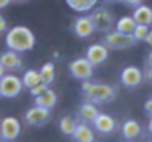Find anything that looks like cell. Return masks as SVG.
Segmentation results:
<instances>
[{
    "mask_svg": "<svg viewBox=\"0 0 152 142\" xmlns=\"http://www.w3.org/2000/svg\"><path fill=\"white\" fill-rule=\"evenodd\" d=\"M81 93L89 102L105 104V102H109L115 98L117 89L111 85H106V83H93V82L84 80L83 86H81Z\"/></svg>",
    "mask_w": 152,
    "mask_h": 142,
    "instance_id": "2",
    "label": "cell"
},
{
    "mask_svg": "<svg viewBox=\"0 0 152 142\" xmlns=\"http://www.w3.org/2000/svg\"><path fill=\"white\" fill-rule=\"evenodd\" d=\"M68 68H69L71 76L74 79H77V80H81V82L89 80L92 77V74H93V65L87 61L86 56L84 58L74 59L72 62H69V67Z\"/></svg>",
    "mask_w": 152,
    "mask_h": 142,
    "instance_id": "6",
    "label": "cell"
},
{
    "mask_svg": "<svg viewBox=\"0 0 152 142\" xmlns=\"http://www.w3.org/2000/svg\"><path fill=\"white\" fill-rule=\"evenodd\" d=\"M66 4L75 12H90L98 0H65Z\"/></svg>",
    "mask_w": 152,
    "mask_h": 142,
    "instance_id": "19",
    "label": "cell"
},
{
    "mask_svg": "<svg viewBox=\"0 0 152 142\" xmlns=\"http://www.w3.org/2000/svg\"><path fill=\"white\" fill-rule=\"evenodd\" d=\"M140 132H142L140 124L136 120H133V118L126 120L123 123V126H121V133H123L124 139H127V141H134L136 138L140 136Z\"/></svg>",
    "mask_w": 152,
    "mask_h": 142,
    "instance_id": "16",
    "label": "cell"
},
{
    "mask_svg": "<svg viewBox=\"0 0 152 142\" xmlns=\"http://www.w3.org/2000/svg\"><path fill=\"white\" fill-rule=\"evenodd\" d=\"M86 58H87V61L93 67L95 65H99L103 61H106V58H108V47L105 46V45H101V43L92 45V46L87 47Z\"/></svg>",
    "mask_w": 152,
    "mask_h": 142,
    "instance_id": "13",
    "label": "cell"
},
{
    "mask_svg": "<svg viewBox=\"0 0 152 142\" xmlns=\"http://www.w3.org/2000/svg\"><path fill=\"white\" fill-rule=\"evenodd\" d=\"M25 121L30 126H42L45 124L49 118H50V110L40 107V105H34L33 108H30L25 113Z\"/></svg>",
    "mask_w": 152,
    "mask_h": 142,
    "instance_id": "9",
    "label": "cell"
},
{
    "mask_svg": "<svg viewBox=\"0 0 152 142\" xmlns=\"http://www.w3.org/2000/svg\"><path fill=\"white\" fill-rule=\"evenodd\" d=\"M46 89H48V85H45V83H42V82H40L39 85H36V86H33V88L30 89V93L36 98V96H39L40 93H43Z\"/></svg>",
    "mask_w": 152,
    "mask_h": 142,
    "instance_id": "26",
    "label": "cell"
},
{
    "mask_svg": "<svg viewBox=\"0 0 152 142\" xmlns=\"http://www.w3.org/2000/svg\"><path fill=\"white\" fill-rule=\"evenodd\" d=\"M21 133V124L15 117H4L0 121V138L1 141H15Z\"/></svg>",
    "mask_w": 152,
    "mask_h": 142,
    "instance_id": "7",
    "label": "cell"
},
{
    "mask_svg": "<svg viewBox=\"0 0 152 142\" xmlns=\"http://www.w3.org/2000/svg\"><path fill=\"white\" fill-rule=\"evenodd\" d=\"M89 18H90L95 30L96 31H101V33L109 31L112 28V25H114V13L109 9L103 7V6L92 9Z\"/></svg>",
    "mask_w": 152,
    "mask_h": 142,
    "instance_id": "3",
    "label": "cell"
},
{
    "mask_svg": "<svg viewBox=\"0 0 152 142\" xmlns=\"http://www.w3.org/2000/svg\"><path fill=\"white\" fill-rule=\"evenodd\" d=\"M143 79V73L140 68L134 67V65H129L126 68H123L121 74H120V80L123 83V86L129 88V89H134L142 83Z\"/></svg>",
    "mask_w": 152,
    "mask_h": 142,
    "instance_id": "8",
    "label": "cell"
},
{
    "mask_svg": "<svg viewBox=\"0 0 152 142\" xmlns=\"http://www.w3.org/2000/svg\"><path fill=\"white\" fill-rule=\"evenodd\" d=\"M120 1H123L124 4L132 6V7H136V6H139L142 3V0H120Z\"/></svg>",
    "mask_w": 152,
    "mask_h": 142,
    "instance_id": "28",
    "label": "cell"
},
{
    "mask_svg": "<svg viewBox=\"0 0 152 142\" xmlns=\"http://www.w3.org/2000/svg\"><path fill=\"white\" fill-rule=\"evenodd\" d=\"M34 45H36V37L28 27L16 25L10 28L6 34V46L18 53L31 50Z\"/></svg>",
    "mask_w": 152,
    "mask_h": 142,
    "instance_id": "1",
    "label": "cell"
},
{
    "mask_svg": "<svg viewBox=\"0 0 152 142\" xmlns=\"http://www.w3.org/2000/svg\"><path fill=\"white\" fill-rule=\"evenodd\" d=\"M98 114H99V110L96 108V105L93 102H89L87 101L83 105H80V108L77 110V120L81 121V123L92 124Z\"/></svg>",
    "mask_w": 152,
    "mask_h": 142,
    "instance_id": "14",
    "label": "cell"
},
{
    "mask_svg": "<svg viewBox=\"0 0 152 142\" xmlns=\"http://www.w3.org/2000/svg\"><path fill=\"white\" fill-rule=\"evenodd\" d=\"M10 1H27V0H10Z\"/></svg>",
    "mask_w": 152,
    "mask_h": 142,
    "instance_id": "34",
    "label": "cell"
},
{
    "mask_svg": "<svg viewBox=\"0 0 152 142\" xmlns=\"http://www.w3.org/2000/svg\"><path fill=\"white\" fill-rule=\"evenodd\" d=\"M75 126H77V120L72 118V117H69V116L62 117L61 121H59V129L66 136H72V133L75 130Z\"/></svg>",
    "mask_w": 152,
    "mask_h": 142,
    "instance_id": "22",
    "label": "cell"
},
{
    "mask_svg": "<svg viewBox=\"0 0 152 142\" xmlns=\"http://www.w3.org/2000/svg\"><path fill=\"white\" fill-rule=\"evenodd\" d=\"M134 27H136V21L133 19V16H123L115 24V30L124 34H132Z\"/></svg>",
    "mask_w": 152,
    "mask_h": 142,
    "instance_id": "20",
    "label": "cell"
},
{
    "mask_svg": "<svg viewBox=\"0 0 152 142\" xmlns=\"http://www.w3.org/2000/svg\"><path fill=\"white\" fill-rule=\"evenodd\" d=\"M72 138L75 142H95V132L87 123L77 121Z\"/></svg>",
    "mask_w": 152,
    "mask_h": 142,
    "instance_id": "15",
    "label": "cell"
},
{
    "mask_svg": "<svg viewBox=\"0 0 152 142\" xmlns=\"http://www.w3.org/2000/svg\"><path fill=\"white\" fill-rule=\"evenodd\" d=\"M0 64L6 71H18L22 68V59L19 58L18 52L15 50H6L0 53Z\"/></svg>",
    "mask_w": 152,
    "mask_h": 142,
    "instance_id": "12",
    "label": "cell"
},
{
    "mask_svg": "<svg viewBox=\"0 0 152 142\" xmlns=\"http://www.w3.org/2000/svg\"><path fill=\"white\" fill-rule=\"evenodd\" d=\"M9 3H10V0H0V9L6 7V6H7Z\"/></svg>",
    "mask_w": 152,
    "mask_h": 142,
    "instance_id": "31",
    "label": "cell"
},
{
    "mask_svg": "<svg viewBox=\"0 0 152 142\" xmlns=\"http://www.w3.org/2000/svg\"><path fill=\"white\" fill-rule=\"evenodd\" d=\"M106 1H120V0H106Z\"/></svg>",
    "mask_w": 152,
    "mask_h": 142,
    "instance_id": "35",
    "label": "cell"
},
{
    "mask_svg": "<svg viewBox=\"0 0 152 142\" xmlns=\"http://www.w3.org/2000/svg\"><path fill=\"white\" fill-rule=\"evenodd\" d=\"M148 129H149V132L152 133V116L149 117V124H148Z\"/></svg>",
    "mask_w": 152,
    "mask_h": 142,
    "instance_id": "33",
    "label": "cell"
},
{
    "mask_svg": "<svg viewBox=\"0 0 152 142\" xmlns=\"http://www.w3.org/2000/svg\"><path fill=\"white\" fill-rule=\"evenodd\" d=\"M4 74H6V70H4V68H3V65L0 64V79H1Z\"/></svg>",
    "mask_w": 152,
    "mask_h": 142,
    "instance_id": "32",
    "label": "cell"
},
{
    "mask_svg": "<svg viewBox=\"0 0 152 142\" xmlns=\"http://www.w3.org/2000/svg\"><path fill=\"white\" fill-rule=\"evenodd\" d=\"M145 42H146V43H148V45H149V46L152 47V28L149 30V31H148V36H146Z\"/></svg>",
    "mask_w": 152,
    "mask_h": 142,
    "instance_id": "30",
    "label": "cell"
},
{
    "mask_svg": "<svg viewBox=\"0 0 152 142\" xmlns=\"http://www.w3.org/2000/svg\"><path fill=\"white\" fill-rule=\"evenodd\" d=\"M7 30V22H6V19L0 15V33H4Z\"/></svg>",
    "mask_w": 152,
    "mask_h": 142,
    "instance_id": "29",
    "label": "cell"
},
{
    "mask_svg": "<svg viewBox=\"0 0 152 142\" xmlns=\"http://www.w3.org/2000/svg\"><path fill=\"white\" fill-rule=\"evenodd\" d=\"M24 85L19 77L15 74H4L0 79V96L3 98H15L21 93Z\"/></svg>",
    "mask_w": 152,
    "mask_h": 142,
    "instance_id": "5",
    "label": "cell"
},
{
    "mask_svg": "<svg viewBox=\"0 0 152 142\" xmlns=\"http://www.w3.org/2000/svg\"><path fill=\"white\" fill-rule=\"evenodd\" d=\"M148 31H149V25H145V24H136L132 36L136 42H145L146 36H148Z\"/></svg>",
    "mask_w": 152,
    "mask_h": 142,
    "instance_id": "24",
    "label": "cell"
},
{
    "mask_svg": "<svg viewBox=\"0 0 152 142\" xmlns=\"http://www.w3.org/2000/svg\"><path fill=\"white\" fill-rule=\"evenodd\" d=\"M134 43L136 40L133 39L132 34H124L117 30L108 31V34L103 37V45L108 49H126V47H132Z\"/></svg>",
    "mask_w": 152,
    "mask_h": 142,
    "instance_id": "4",
    "label": "cell"
},
{
    "mask_svg": "<svg viewBox=\"0 0 152 142\" xmlns=\"http://www.w3.org/2000/svg\"><path fill=\"white\" fill-rule=\"evenodd\" d=\"M56 99H58V96H56V93H55V90H52V89L48 88L43 93H40L39 96H36L34 104H36V105H40V107H45V108L52 110V108L56 105Z\"/></svg>",
    "mask_w": 152,
    "mask_h": 142,
    "instance_id": "18",
    "label": "cell"
},
{
    "mask_svg": "<svg viewBox=\"0 0 152 142\" xmlns=\"http://www.w3.org/2000/svg\"><path fill=\"white\" fill-rule=\"evenodd\" d=\"M72 31L80 39H87L95 33V27L89 16H77L72 22Z\"/></svg>",
    "mask_w": 152,
    "mask_h": 142,
    "instance_id": "10",
    "label": "cell"
},
{
    "mask_svg": "<svg viewBox=\"0 0 152 142\" xmlns=\"http://www.w3.org/2000/svg\"><path fill=\"white\" fill-rule=\"evenodd\" d=\"M132 16H133V19L136 21V24L152 25V9L149 6H145V4L136 6Z\"/></svg>",
    "mask_w": 152,
    "mask_h": 142,
    "instance_id": "17",
    "label": "cell"
},
{
    "mask_svg": "<svg viewBox=\"0 0 152 142\" xmlns=\"http://www.w3.org/2000/svg\"><path fill=\"white\" fill-rule=\"evenodd\" d=\"M92 124H93V129H95L96 132L102 133V135H109V133H112V132L115 130V127H117L115 120H114L111 116L103 114V113H99V114L96 116V118L93 120Z\"/></svg>",
    "mask_w": 152,
    "mask_h": 142,
    "instance_id": "11",
    "label": "cell"
},
{
    "mask_svg": "<svg viewBox=\"0 0 152 142\" xmlns=\"http://www.w3.org/2000/svg\"><path fill=\"white\" fill-rule=\"evenodd\" d=\"M39 74H40L42 83L50 86L52 83L55 82V67H53V64H52V62L45 64V65L39 70Z\"/></svg>",
    "mask_w": 152,
    "mask_h": 142,
    "instance_id": "21",
    "label": "cell"
},
{
    "mask_svg": "<svg viewBox=\"0 0 152 142\" xmlns=\"http://www.w3.org/2000/svg\"><path fill=\"white\" fill-rule=\"evenodd\" d=\"M143 108H145V113H146V114L151 117V116H152V98H149V99L145 102Z\"/></svg>",
    "mask_w": 152,
    "mask_h": 142,
    "instance_id": "27",
    "label": "cell"
},
{
    "mask_svg": "<svg viewBox=\"0 0 152 142\" xmlns=\"http://www.w3.org/2000/svg\"><path fill=\"white\" fill-rule=\"evenodd\" d=\"M21 80H22V85L25 88H28V89H31L33 86H36V85H39L42 82L40 80V74H39L37 70H27Z\"/></svg>",
    "mask_w": 152,
    "mask_h": 142,
    "instance_id": "23",
    "label": "cell"
},
{
    "mask_svg": "<svg viewBox=\"0 0 152 142\" xmlns=\"http://www.w3.org/2000/svg\"><path fill=\"white\" fill-rule=\"evenodd\" d=\"M145 77L152 82V50L146 56V68H145Z\"/></svg>",
    "mask_w": 152,
    "mask_h": 142,
    "instance_id": "25",
    "label": "cell"
}]
</instances>
